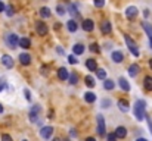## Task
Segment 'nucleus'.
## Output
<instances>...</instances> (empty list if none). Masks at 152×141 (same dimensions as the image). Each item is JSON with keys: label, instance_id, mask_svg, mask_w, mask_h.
Masks as SVG:
<instances>
[{"label": "nucleus", "instance_id": "1", "mask_svg": "<svg viewBox=\"0 0 152 141\" xmlns=\"http://www.w3.org/2000/svg\"><path fill=\"white\" fill-rule=\"evenodd\" d=\"M145 109H146V101H145V100H137V101L134 103L133 113H134V116H136L137 121H143V119L146 118Z\"/></svg>", "mask_w": 152, "mask_h": 141}, {"label": "nucleus", "instance_id": "2", "mask_svg": "<svg viewBox=\"0 0 152 141\" xmlns=\"http://www.w3.org/2000/svg\"><path fill=\"white\" fill-rule=\"evenodd\" d=\"M124 40H126V44H127V48L130 50V53H132L134 57H139V56H140V51H139L137 44L134 43V40H132L130 35H127V34H124Z\"/></svg>", "mask_w": 152, "mask_h": 141}, {"label": "nucleus", "instance_id": "3", "mask_svg": "<svg viewBox=\"0 0 152 141\" xmlns=\"http://www.w3.org/2000/svg\"><path fill=\"white\" fill-rule=\"evenodd\" d=\"M4 41H6V44L10 47V48L19 47V37H18V34H15V33H7V34L4 35Z\"/></svg>", "mask_w": 152, "mask_h": 141}, {"label": "nucleus", "instance_id": "4", "mask_svg": "<svg viewBox=\"0 0 152 141\" xmlns=\"http://www.w3.org/2000/svg\"><path fill=\"white\" fill-rule=\"evenodd\" d=\"M40 112H42V106H40V104H34V106L31 107V110H30V115H28V118H30V122H33V124H37Z\"/></svg>", "mask_w": 152, "mask_h": 141}, {"label": "nucleus", "instance_id": "5", "mask_svg": "<svg viewBox=\"0 0 152 141\" xmlns=\"http://www.w3.org/2000/svg\"><path fill=\"white\" fill-rule=\"evenodd\" d=\"M96 122H98V127H96V129H98V134L101 135V137H105V119H103V116H102L101 113L96 116Z\"/></svg>", "mask_w": 152, "mask_h": 141}, {"label": "nucleus", "instance_id": "6", "mask_svg": "<svg viewBox=\"0 0 152 141\" xmlns=\"http://www.w3.org/2000/svg\"><path fill=\"white\" fill-rule=\"evenodd\" d=\"M36 31H37L39 35H46L48 31H49V28H48V25L43 21H37L36 22Z\"/></svg>", "mask_w": 152, "mask_h": 141}, {"label": "nucleus", "instance_id": "7", "mask_svg": "<svg viewBox=\"0 0 152 141\" xmlns=\"http://www.w3.org/2000/svg\"><path fill=\"white\" fill-rule=\"evenodd\" d=\"M0 62H1V65H3L4 68H7V69L13 68V59H12V56H9V54H1Z\"/></svg>", "mask_w": 152, "mask_h": 141}, {"label": "nucleus", "instance_id": "8", "mask_svg": "<svg viewBox=\"0 0 152 141\" xmlns=\"http://www.w3.org/2000/svg\"><path fill=\"white\" fill-rule=\"evenodd\" d=\"M81 28H83V31H86V33H92V31L95 30V22H93L92 19H84L83 24H81Z\"/></svg>", "mask_w": 152, "mask_h": 141}, {"label": "nucleus", "instance_id": "9", "mask_svg": "<svg viewBox=\"0 0 152 141\" xmlns=\"http://www.w3.org/2000/svg\"><path fill=\"white\" fill-rule=\"evenodd\" d=\"M111 59H112L114 63H121V62L124 60V54H123V51H120V50H114V51L111 53Z\"/></svg>", "mask_w": 152, "mask_h": 141}, {"label": "nucleus", "instance_id": "10", "mask_svg": "<svg viewBox=\"0 0 152 141\" xmlns=\"http://www.w3.org/2000/svg\"><path fill=\"white\" fill-rule=\"evenodd\" d=\"M137 13H139V10H137L136 6H129V7L126 9V16H127V19H134V18L137 16Z\"/></svg>", "mask_w": 152, "mask_h": 141}, {"label": "nucleus", "instance_id": "11", "mask_svg": "<svg viewBox=\"0 0 152 141\" xmlns=\"http://www.w3.org/2000/svg\"><path fill=\"white\" fill-rule=\"evenodd\" d=\"M40 135L45 138V140H49L52 135H53V127H43L40 129Z\"/></svg>", "mask_w": 152, "mask_h": 141}, {"label": "nucleus", "instance_id": "12", "mask_svg": "<svg viewBox=\"0 0 152 141\" xmlns=\"http://www.w3.org/2000/svg\"><path fill=\"white\" fill-rule=\"evenodd\" d=\"M68 12H69V15L72 16V19H75V18H78L80 16V12H78V9H77V4L75 3H68Z\"/></svg>", "mask_w": 152, "mask_h": 141}, {"label": "nucleus", "instance_id": "13", "mask_svg": "<svg viewBox=\"0 0 152 141\" xmlns=\"http://www.w3.org/2000/svg\"><path fill=\"white\" fill-rule=\"evenodd\" d=\"M117 104H118V109H120L121 112H124V113H127V112L130 110V104H129V101H127L126 98H120V100L117 101Z\"/></svg>", "mask_w": 152, "mask_h": 141}, {"label": "nucleus", "instance_id": "14", "mask_svg": "<svg viewBox=\"0 0 152 141\" xmlns=\"http://www.w3.org/2000/svg\"><path fill=\"white\" fill-rule=\"evenodd\" d=\"M86 68H87L90 72H96V71H98L96 59H87V60H86Z\"/></svg>", "mask_w": 152, "mask_h": 141}, {"label": "nucleus", "instance_id": "15", "mask_svg": "<svg viewBox=\"0 0 152 141\" xmlns=\"http://www.w3.org/2000/svg\"><path fill=\"white\" fill-rule=\"evenodd\" d=\"M139 72H140V66H139L137 63H132V65L129 66V75H130L132 78H134Z\"/></svg>", "mask_w": 152, "mask_h": 141}, {"label": "nucleus", "instance_id": "16", "mask_svg": "<svg viewBox=\"0 0 152 141\" xmlns=\"http://www.w3.org/2000/svg\"><path fill=\"white\" fill-rule=\"evenodd\" d=\"M19 62H21V65H30L31 63V54H28V53H21L19 54Z\"/></svg>", "mask_w": 152, "mask_h": 141}, {"label": "nucleus", "instance_id": "17", "mask_svg": "<svg viewBox=\"0 0 152 141\" xmlns=\"http://www.w3.org/2000/svg\"><path fill=\"white\" fill-rule=\"evenodd\" d=\"M118 85H120V88H121L123 91H130V84H129V81H127L124 77H120Z\"/></svg>", "mask_w": 152, "mask_h": 141}, {"label": "nucleus", "instance_id": "18", "mask_svg": "<svg viewBox=\"0 0 152 141\" xmlns=\"http://www.w3.org/2000/svg\"><path fill=\"white\" fill-rule=\"evenodd\" d=\"M114 132H115V135H117L118 138H126V137H127V129H126V127H117Z\"/></svg>", "mask_w": 152, "mask_h": 141}, {"label": "nucleus", "instance_id": "19", "mask_svg": "<svg viewBox=\"0 0 152 141\" xmlns=\"http://www.w3.org/2000/svg\"><path fill=\"white\" fill-rule=\"evenodd\" d=\"M101 31L103 34H109L111 31H112V25H111V22L109 21H103L101 24Z\"/></svg>", "mask_w": 152, "mask_h": 141}, {"label": "nucleus", "instance_id": "20", "mask_svg": "<svg viewBox=\"0 0 152 141\" xmlns=\"http://www.w3.org/2000/svg\"><path fill=\"white\" fill-rule=\"evenodd\" d=\"M19 47L24 48V50L30 48V47H31V40H30L28 37H22V38H19Z\"/></svg>", "mask_w": 152, "mask_h": 141}, {"label": "nucleus", "instance_id": "21", "mask_svg": "<svg viewBox=\"0 0 152 141\" xmlns=\"http://www.w3.org/2000/svg\"><path fill=\"white\" fill-rule=\"evenodd\" d=\"M84 50H86V47L83 46V44H80V43H77V44H74V46H72V53H74L75 56L83 54V53H84Z\"/></svg>", "mask_w": 152, "mask_h": 141}, {"label": "nucleus", "instance_id": "22", "mask_svg": "<svg viewBox=\"0 0 152 141\" xmlns=\"http://www.w3.org/2000/svg\"><path fill=\"white\" fill-rule=\"evenodd\" d=\"M77 28H78V24L75 22V19H69V21L66 22V30H68L69 33H75Z\"/></svg>", "mask_w": 152, "mask_h": 141}, {"label": "nucleus", "instance_id": "23", "mask_svg": "<svg viewBox=\"0 0 152 141\" xmlns=\"http://www.w3.org/2000/svg\"><path fill=\"white\" fill-rule=\"evenodd\" d=\"M58 77H59V80H61V81H66V80H68V77H69V74H68L66 68H59V69H58Z\"/></svg>", "mask_w": 152, "mask_h": 141}, {"label": "nucleus", "instance_id": "24", "mask_svg": "<svg viewBox=\"0 0 152 141\" xmlns=\"http://www.w3.org/2000/svg\"><path fill=\"white\" fill-rule=\"evenodd\" d=\"M84 101H86V103H95V101H96V94L93 93V91L84 93Z\"/></svg>", "mask_w": 152, "mask_h": 141}, {"label": "nucleus", "instance_id": "25", "mask_svg": "<svg viewBox=\"0 0 152 141\" xmlns=\"http://www.w3.org/2000/svg\"><path fill=\"white\" fill-rule=\"evenodd\" d=\"M142 28L145 30V33L148 34V37L152 38V25L151 24H149V22H146V21H143V22H142Z\"/></svg>", "mask_w": 152, "mask_h": 141}, {"label": "nucleus", "instance_id": "26", "mask_svg": "<svg viewBox=\"0 0 152 141\" xmlns=\"http://www.w3.org/2000/svg\"><path fill=\"white\" fill-rule=\"evenodd\" d=\"M103 88L108 90V91H111V90L115 88V82L112 80H103Z\"/></svg>", "mask_w": 152, "mask_h": 141}, {"label": "nucleus", "instance_id": "27", "mask_svg": "<svg viewBox=\"0 0 152 141\" xmlns=\"http://www.w3.org/2000/svg\"><path fill=\"white\" fill-rule=\"evenodd\" d=\"M143 87H145V90L146 91H152V77H145V80H143Z\"/></svg>", "mask_w": 152, "mask_h": 141}, {"label": "nucleus", "instance_id": "28", "mask_svg": "<svg viewBox=\"0 0 152 141\" xmlns=\"http://www.w3.org/2000/svg\"><path fill=\"white\" fill-rule=\"evenodd\" d=\"M39 13H40V16H42V18H45V19H46V18H50V15H52L50 9H49L48 6H43V7L40 9V12H39Z\"/></svg>", "mask_w": 152, "mask_h": 141}, {"label": "nucleus", "instance_id": "29", "mask_svg": "<svg viewBox=\"0 0 152 141\" xmlns=\"http://www.w3.org/2000/svg\"><path fill=\"white\" fill-rule=\"evenodd\" d=\"M84 84L89 87V88H93L95 87V78L93 77H90V75H87V77H84Z\"/></svg>", "mask_w": 152, "mask_h": 141}, {"label": "nucleus", "instance_id": "30", "mask_svg": "<svg viewBox=\"0 0 152 141\" xmlns=\"http://www.w3.org/2000/svg\"><path fill=\"white\" fill-rule=\"evenodd\" d=\"M68 81H69V84H71V85H75V84L78 82V75H77V72H72V74H69V77H68Z\"/></svg>", "mask_w": 152, "mask_h": 141}, {"label": "nucleus", "instance_id": "31", "mask_svg": "<svg viewBox=\"0 0 152 141\" xmlns=\"http://www.w3.org/2000/svg\"><path fill=\"white\" fill-rule=\"evenodd\" d=\"M56 13H58L59 16L65 15V13H66V9H65V6H62V4H58V6H56Z\"/></svg>", "mask_w": 152, "mask_h": 141}, {"label": "nucleus", "instance_id": "32", "mask_svg": "<svg viewBox=\"0 0 152 141\" xmlns=\"http://www.w3.org/2000/svg\"><path fill=\"white\" fill-rule=\"evenodd\" d=\"M96 77L99 80H106V71L105 69H98L96 71Z\"/></svg>", "mask_w": 152, "mask_h": 141}, {"label": "nucleus", "instance_id": "33", "mask_svg": "<svg viewBox=\"0 0 152 141\" xmlns=\"http://www.w3.org/2000/svg\"><path fill=\"white\" fill-rule=\"evenodd\" d=\"M68 63H69V65H77V63H78L77 56H75V54H69V56H68Z\"/></svg>", "mask_w": 152, "mask_h": 141}, {"label": "nucleus", "instance_id": "34", "mask_svg": "<svg viewBox=\"0 0 152 141\" xmlns=\"http://www.w3.org/2000/svg\"><path fill=\"white\" fill-rule=\"evenodd\" d=\"M6 15L10 18V16H13V13H15V9H13V6H6Z\"/></svg>", "mask_w": 152, "mask_h": 141}, {"label": "nucleus", "instance_id": "35", "mask_svg": "<svg viewBox=\"0 0 152 141\" xmlns=\"http://www.w3.org/2000/svg\"><path fill=\"white\" fill-rule=\"evenodd\" d=\"M112 104V101H111V98H103L102 100V107L103 109H106V107H109Z\"/></svg>", "mask_w": 152, "mask_h": 141}, {"label": "nucleus", "instance_id": "36", "mask_svg": "<svg viewBox=\"0 0 152 141\" xmlns=\"http://www.w3.org/2000/svg\"><path fill=\"white\" fill-rule=\"evenodd\" d=\"M99 50H101V48H99V44H98V43H92V44H90V51L99 53Z\"/></svg>", "mask_w": 152, "mask_h": 141}, {"label": "nucleus", "instance_id": "37", "mask_svg": "<svg viewBox=\"0 0 152 141\" xmlns=\"http://www.w3.org/2000/svg\"><path fill=\"white\" fill-rule=\"evenodd\" d=\"M117 140H118V137L115 135V132H109L106 135V141H117Z\"/></svg>", "mask_w": 152, "mask_h": 141}, {"label": "nucleus", "instance_id": "38", "mask_svg": "<svg viewBox=\"0 0 152 141\" xmlns=\"http://www.w3.org/2000/svg\"><path fill=\"white\" fill-rule=\"evenodd\" d=\"M93 4L98 7V9H101L105 6V0H93Z\"/></svg>", "mask_w": 152, "mask_h": 141}, {"label": "nucleus", "instance_id": "39", "mask_svg": "<svg viewBox=\"0 0 152 141\" xmlns=\"http://www.w3.org/2000/svg\"><path fill=\"white\" fill-rule=\"evenodd\" d=\"M24 95H25V98L30 101L31 100V93H30V90L28 88H24Z\"/></svg>", "mask_w": 152, "mask_h": 141}, {"label": "nucleus", "instance_id": "40", "mask_svg": "<svg viewBox=\"0 0 152 141\" xmlns=\"http://www.w3.org/2000/svg\"><path fill=\"white\" fill-rule=\"evenodd\" d=\"M1 141H13L9 134H1Z\"/></svg>", "mask_w": 152, "mask_h": 141}, {"label": "nucleus", "instance_id": "41", "mask_svg": "<svg viewBox=\"0 0 152 141\" xmlns=\"http://www.w3.org/2000/svg\"><path fill=\"white\" fill-rule=\"evenodd\" d=\"M56 53H58V54H61V56H65V50H64L61 46L56 47Z\"/></svg>", "mask_w": 152, "mask_h": 141}, {"label": "nucleus", "instance_id": "42", "mask_svg": "<svg viewBox=\"0 0 152 141\" xmlns=\"http://www.w3.org/2000/svg\"><path fill=\"white\" fill-rule=\"evenodd\" d=\"M103 47H105V50H111V48H112V43H111V41H106V43L103 44Z\"/></svg>", "mask_w": 152, "mask_h": 141}, {"label": "nucleus", "instance_id": "43", "mask_svg": "<svg viewBox=\"0 0 152 141\" xmlns=\"http://www.w3.org/2000/svg\"><path fill=\"white\" fill-rule=\"evenodd\" d=\"M146 121H148V127H149V131H151V134H152V119L149 116H146Z\"/></svg>", "mask_w": 152, "mask_h": 141}, {"label": "nucleus", "instance_id": "44", "mask_svg": "<svg viewBox=\"0 0 152 141\" xmlns=\"http://www.w3.org/2000/svg\"><path fill=\"white\" fill-rule=\"evenodd\" d=\"M4 10H6V4L0 0V13H1V12H4Z\"/></svg>", "mask_w": 152, "mask_h": 141}, {"label": "nucleus", "instance_id": "45", "mask_svg": "<svg viewBox=\"0 0 152 141\" xmlns=\"http://www.w3.org/2000/svg\"><path fill=\"white\" fill-rule=\"evenodd\" d=\"M4 87H6V82H4V80H0V91H3V90H4Z\"/></svg>", "mask_w": 152, "mask_h": 141}, {"label": "nucleus", "instance_id": "46", "mask_svg": "<svg viewBox=\"0 0 152 141\" xmlns=\"http://www.w3.org/2000/svg\"><path fill=\"white\" fill-rule=\"evenodd\" d=\"M69 137H74V138H75V137H77V132H75L74 129H71V131H69Z\"/></svg>", "mask_w": 152, "mask_h": 141}, {"label": "nucleus", "instance_id": "47", "mask_svg": "<svg viewBox=\"0 0 152 141\" xmlns=\"http://www.w3.org/2000/svg\"><path fill=\"white\" fill-rule=\"evenodd\" d=\"M143 16H145V18H148V16H149V10H148V9H145V10H143Z\"/></svg>", "mask_w": 152, "mask_h": 141}, {"label": "nucleus", "instance_id": "48", "mask_svg": "<svg viewBox=\"0 0 152 141\" xmlns=\"http://www.w3.org/2000/svg\"><path fill=\"white\" fill-rule=\"evenodd\" d=\"M46 69H48L46 66H42V74H43V75H46V74H48V71H46Z\"/></svg>", "mask_w": 152, "mask_h": 141}, {"label": "nucleus", "instance_id": "49", "mask_svg": "<svg viewBox=\"0 0 152 141\" xmlns=\"http://www.w3.org/2000/svg\"><path fill=\"white\" fill-rule=\"evenodd\" d=\"M136 141H148V140H146V138H143V137H140V138H137Z\"/></svg>", "mask_w": 152, "mask_h": 141}, {"label": "nucleus", "instance_id": "50", "mask_svg": "<svg viewBox=\"0 0 152 141\" xmlns=\"http://www.w3.org/2000/svg\"><path fill=\"white\" fill-rule=\"evenodd\" d=\"M3 110H4V107L1 106V103H0V113H3Z\"/></svg>", "mask_w": 152, "mask_h": 141}, {"label": "nucleus", "instance_id": "51", "mask_svg": "<svg viewBox=\"0 0 152 141\" xmlns=\"http://www.w3.org/2000/svg\"><path fill=\"white\" fill-rule=\"evenodd\" d=\"M86 141H96L95 138H92V137H89V138H86Z\"/></svg>", "mask_w": 152, "mask_h": 141}, {"label": "nucleus", "instance_id": "52", "mask_svg": "<svg viewBox=\"0 0 152 141\" xmlns=\"http://www.w3.org/2000/svg\"><path fill=\"white\" fill-rule=\"evenodd\" d=\"M149 68L152 69V59H149Z\"/></svg>", "mask_w": 152, "mask_h": 141}, {"label": "nucleus", "instance_id": "53", "mask_svg": "<svg viewBox=\"0 0 152 141\" xmlns=\"http://www.w3.org/2000/svg\"><path fill=\"white\" fill-rule=\"evenodd\" d=\"M149 44H151V48H152V38H149Z\"/></svg>", "mask_w": 152, "mask_h": 141}, {"label": "nucleus", "instance_id": "54", "mask_svg": "<svg viewBox=\"0 0 152 141\" xmlns=\"http://www.w3.org/2000/svg\"><path fill=\"white\" fill-rule=\"evenodd\" d=\"M53 141H61L59 138H53Z\"/></svg>", "mask_w": 152, "mask_h": 141}, {"label": "nucleus", "instance_id": "55", "mask_svg": "<svg viewBox=\"0 0 152 141\" xmlns=\"http://www.w3.org/2000/svg\"><path fill=\"white\" fill-rule=\"evenodd\" d=\"M62 141H71V140L69 138H65V140H62Z\"/></svg>", "mask_w": 152, "mask_h": 141}, {"label": "nucleus", "instance_id": "56", "mask_svg": "<svg viewBox=\"0 0 152 141\" xmlns=\"http://www.w3.org/2000/svg\"><path fill=\"white\" fill-rule=\"evenodd\" d=\"M22 141H28V140H22Z\"/></svg>", "mask_w": 152, "mask_h": 141}]
</instances>
